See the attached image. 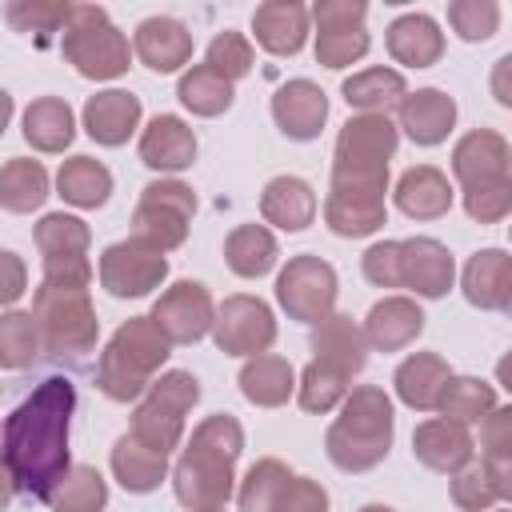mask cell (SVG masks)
<instances>
[{"mask_svg":"<svg viewBox=\"0 0 512 512\" xmlns=\"http://www.w3.org/2000/svg\"><path fill=\"white\" fill-rule=\"evenodd\" d=\"M72 408H76L72 380L48 376L4 416V468L16 492L48 504L52 488L72 468L68 464Z\"/></svg>","mask_w":512,"mask_h":512,"instance_id":"1","label":"cell"},{"mask_svg":"<svg viewBox=\"0 0 512 512\" xmlns=\"http://www.w3.org/2000/svg\"><path fill=\"white\" fill-rule=\"evenodd\" d=\"M240 448H244L240 424L232 416H224V412L208 416L192 432V440H188V448H184V456H180V464L172 472L176 500L184 508H192V512L224 508V500L232 496V480H236L232 468H236Z\"/></svg>","mask_w":512,"mask_h":512,"instance_id":"2","label":"cell"},{"mask_svg":"<svg viewBox=\"0 0 512 512\" xmlns=\"http://www.w3.org/2000/svg\"><path fill=\"white\" fill-rule=\"evenodd\" d=\"M324 448L328 460L344 472L376 468L392 448V400L384 396V388H352L340 420L324 436Z\"/></svg>","mask_w":512,"mask_h":512,"instance_id":"3","label":"cell"},{"mask_svg":"<svg viewBox=\"0 0 512 512\" xmlns=\"http://www.w3.org/2000/svg\"><path fill=\"white\" fill-rule=\"evenodd\" d=\"M392 152H396V128L388 116H352L336 140L332 192L384 200Z\"/></svg>","mask_w":512,"mask_h":512,"instance_id":"4","label":"cell"},{"mask_svg":"<svg viewBox=\"0 0 512 512\" xmlns=\"http://www.w3.org/2000/svg\"><path fill=\"white\" fill-rule=\"evenodd\" d=\"M452 172L464 184V208L480 224H496L512 208L508 140L500 132H468L452 152Z\"/></svg>","mask_w":512,"mask_h":512,"instance_id":"5","label":"cell"},{"mask_svg":"<svg viewBox=\"0 0 512 512\" xmlns=\"http://www.w3.org/2000/svg\"><path fill=\"white\" fill-rule=\"evenodd\" d=\"M168 336L156 328L152 316H132L116 328V336L108 340V348L100 352L96 364V388L108 400H136L148 384L152 372L168 360Z\"/></svg>","mask_w":512,"mask_h":512,"instance_id":"6","label":"cell"},{"mask_svg":"<svg viewBox=\"0 0 512 512\" xmlns=\"http://www.w3.org/2000/svg\"><path fill=\"white\" fill-rule=\"evenodd\" d=\"M60 48L88 80H112L128 68V40L96 4H72L60 28Z\"/></svg>","mask_w":512,"mask_h":512,"instance_id":"7","label":"cell"},{"mask_svg":"<svg viewBox=\"0 0 512 512\" xmlns=\"http://www.w3.org/2000/svg\"><path fill=\"white\" fill-rule=\"evenodd\" d=\"M32 320L40 332L44 352L52 356H84L96 348V312L88 300V288H52L40 284L32 300Z\"/></svg>","mask_w":512,"mask_h":512,"instance_id":"8","label":"cell"},{"mask_svg":"<svg viewBox=\"0 0 512 512\" xmlns=\"http://www.w3.org/2000/svg\"><path fill=\"white\" fill-rule=\"evenodd\" d=\"M200 400V380L192 372H164L148 384V396L132 412V436L156 452H172L184 432V412Z\"/></svg>","mask_w":512,"mask_h":512,"instance_id":"9","label":"cell"},{"mask_svg":"<svg viewBox=\"0 0 512 512\" xmlns=\"http://www.w3.org/2000/svg\"><path fill=\"white\" fill-rule=\"evenodd\" d=\"M192 212H196V196L188 184L156 180L140 192V204L132 212V240H140L156 252H168V248L184 244Z\"/></svg>","mask_w":512,"mask_h":512,"instance_id":"10","label":"cell"},{"mask_svg":"<svg viewBox=\"0 0 512 512\" xmlns=\"http://www.w3.org/2000/svg\"><path fill=\"white\" fill-rule=\"evenodd\" d=\"M276 296L292 320L320 324L336 304V272L320 256H292L276 280Z\"/></svg>","mask_w":512,"mask_h":512,"instance_id":"11","label":"cell"},{"mask_svg":"<svg viewBox=\"0 0 512 512\" xmlns=\"http://www.w3.org/2000/svg\"><path fill=\"white\" fill-rule=\"evenodd\" d=\"M216 348L228 356H260L276 340V320L256 296H228L212 316Z\"/></svg>","mask_w":512,"mask_h":512,"instance_id":"12","label":"cell"},{"mask_svg":"<svg viewBox=\"0 0 512 512\" xmlns=\"http://www.w3.org/2000/svg\"><path fill=\"white\" fill-rule=\"evenodd\" d=\"M364 4L360 0H320L312 8L320 32H316V60L324 68H344L368 52L364 32Z\"/></svg>","mask_w":512,"mask_h":512,"instance_id":"13","label":"cell"},{"mask_svg":"<svg viewBox=\"0 0 512 512\" xmlns=\"http://www.w3.org/2000/svg\"><path fill=\"white\" fill-rule=\"evenodd\" d=\"M164 276H168L164 252L140 240H120L100 256V284L112 296H148L152 288H160Z\"/></svg>","mask_w":512,"mask_h":512,"instance_id":"14","label":"cell"},{"mask_svg":"<svg viewBox=\"0 0 512 512\" xmlns=\"http://www.w3.org/2000/svg\"><path fill=\"white\" fill-rule=\"evenodd\" d=\"M212 316H216V308H212L208 288L204 284H192V280L172 284L156 300V308H152V320L168 336V344H192V340H200L212 328Z\"/></svg>","mask_w":512,"mask_h":512,"instance_id":"15","label":"cell"},{"mask_svg":"<svg viewBox=\"0 0 512 512\" xmlns=\"http://www.w3.org/2000/svg\"><path fill=\"white\" fill-rule=\"evenodd\" d=\"M400 244V284L416 288L420 296H444L452 288V256L440 240L428 236H412V240H396Z\"/></svg>","mask_w":512,"mask_h":512,"instance_id":"16","label":"cell"},{"mask_svg":"<svg viewBox=\"0 0 512 512\" xmlns=\"http://www.w3.org/2000/svg\"><path fill=\"white\" fill-rule=\"evenodd\" d=\"M272 116L288 140H312L324 128L328 116V96L312 80H288L272 96Z\"/></svg>","mask_w":512,"mask_h":512,"instance_id":"17","label":"cell"},{"mask_svg":"<svg viewBox=\"0 0 512 512\" xmlns=\"http://www.w3.org/2000/svg\"><path fill=\"white\" fill-rule=\"evenodd\" d=\"M464 296L476 308L508 312L512 304V256L500 248H484L464 268Z\"/></svg>","mask_w":512,"mask_h":512,"instance_id":"18","label":"cell"},{"mask_svg":"<svg viewBox=\"0 0 512 512\" xmlns=\"http://www.w3.org/2000/svg\"><path fill=\"white\" fill-rule=\"evenodd\" d=\"M412 452L432 472H460L472 460V436L452 420H424L412 436Z\"/></svg>","mask_w":512,"mask_h":512,"instance_id":"19","label":"cell"},{"mask_svg":"<svg viewBox=\"0 0 512 512\" xmlns=\"http://www.w3.org/2000/svg\"><path fill=\"white\" fill-rule=\"evenodd\" d=\"M420 328H424V312L416 308V300H408V296H388V300H380L372 312H368V320H364V340L372 344V348H380V352H400L404 344H412L416 336H420Z\"/></svg>","mask_w":512,"mask_h":512,"instance_id":"20","label":"cell"},{"mask_svg":"<svg viewBox=\"0 0 512 512\" xmlns=\"http://www.w3.org/2000/svg\"><path fill=\"white\" fill-rule=\"evenodd\" d=\"M136 56L152 68V72H176L180 64H188L192 56V36L180 20L172 16H148L136 28Z\"/></svg>","mask_w":512,"mask_h":512,"instance_id":"21","label":"cell"},{"mask_svg":"<svg viewBox=\"0 0 512 512\" xmlns=\"http://www.w3.org/2000/svg\"><path fill=\"white\" fill-rule=\"evenodd\" d=\"M140 160L160 172H180L196 160V136L180 116H156L140 136Z\"/></svg>","mask_w":512,"mask_h":512,"instance_id":"22","label":"cell"},{"mask_svg":"<svg viewBox=\"0 0 512 512\" xmlns=\"http://www.w3.org/2000/svg\"><path fill=\"white\" fill-rule=\"evenodd\" d=\"M312 348H316V360L320 364H332L336 372L352 376L364 368L368 360V340L364 332L352 324V316H340V312H328L316 332H312Z\"/></svg>","mask_w":512,"mask_h":512,"instance_id":"23","label":"cell"},{"mask_svg":"<svg viewBox=\"0 0 512 512\" xmlns=\"http://www.w3.org/2000/svg\"><path fill=\"white\" fill-rule=\"evenodd\" d=\"M252 32L268 52L292 56V52H300V44L308 36V8L296 0H268L256 8Z\"/></svg>","mask_w":512,"mask_h":512,"instance_id":"24","label":"cell"},{"mask_svg":"<svg viewBox=\"0 0 512 512\" xmlns=\"http://www.w3.org/2000/svg\"><path fill=\"white\" fill-rule=\"evenodd\" d=\"M136 124H140V100L132 92L112 88V92H100V96H92L84 104V128H88V136L96 144L116 148V144H124L132 136Z\"/></svg>","mask_w":512,"mask_h":512,"instance_id":"25","label":"cell"},{"mask_svg":"<svg viewBox=\"0 0 512 512\" xmlns=\"http://www.w3.org/2000/svg\"><path fill=\"white\" fill-rule=\"evenodd\" d=\"M388 52H392V60H400L408 68H428V64L440 60L444 36H440V28H436L432 16L408 12V16L392 20V28H388Z\"/></svg>","mask_w":512,"mask_h":512,"instance_id":"26","label":"cell"},{"mask_svg":"<svg viewBox=\"0 0 512 512\" xmlns=\"http://www.w3.org/2000/svg\"><path fill=\"white\" fill-rule=\"evenodd\" d=\"M452 120H456V104L440 88H420L416 96L400 100V128L416 144H440L448 136Z\"/></svg>","mask_w":512,"mask_h":512,"instance_id":"27","label":"cell"},{"mask_svg":"<svg viewBox=\"0 0 512 512\" xmlns=\"http://www.w3.org/2000/svg\"><path fill=\"white\" fill-rule=\"evenodd\" d=\"M396 204L404 216L412 220H436L452 208V192H448V180L440 168L432 164H420V168H408L396 184Z\"/></svg>","mask_w":512,"mask_h":512,"instance_id":"28","label":"cell"},{"mask_svg":"<svg viewBox=\"0 0 512 512\" xmlns=\"http://www.w3.org/2000/svg\"><path fill=\"white\" fill-rule=\"evenodd\" d=\"M260 212H264L268 224H276L284 232H300L316 216V196H312V188L304 180L276 176V180H268V188L260 196Z\"/></svg>","mask_w":512,"mask_h":512,"instance_id":"29","label":"cell"},{"mask_svg":"<svg viewBox=\"0 0 512 512\" xmlns=\"http://www.w3.org/2000/svg\"><path fill=\"white\" fill-rule=\"evenodd\" d=\"M448 376H452V372H448V364H444L436 352H416V356H408V360L396 368V396H400L408 408L428 412V408H436V400H440Z\"/></svg>","mask_w":512,"mask_h":512,"instance_id":"30","label":"cell"},{"mask_svg":"<svg viewBox=\"0 0 512 512\" xmlns=\"http://www.w3.org/2000/svg\"><path fill=\"white\" fill-rule=\"evenodd\" d=\"M112 472H116V480L128 492H152L164 480V472H168V456L148 448V444H140L128 432V436H120L112 444Z\"/></svg>","mask_w":512,"mask_h":512,"instance_id":"31","label":"cell"},{"mask_svg":"<svg viewBox=\"0 0 512 512\" xmlns=\"http://www.w3.org/2000/svg\"><path fill=\"white\" fill-rule=\"evenodd\" d=\"M344 100L348 108H360L364 116H388V108H396L408 92H404V76L392 68H368L344 80Z\"/></svg>","mask_w":512,"mask_h":512,"instance_id":"32","label":"cell"},{"mask_svg":"<svg viewBox=\"0 0 512 512\" xmlns=\"http://www.w3.org/2000/svg\"><path fill=\"white\" fill-rule=\"evenodd\" d=\"M72 108L60 96H40L24 112V140L40 152H64L72 144Z\"/></svg>","mask_w":512,"mask_h":512,"instance_id":"33","label":"cell"},{"mask_svg":"<svg viewBox=\"0 0 512 512\" xmlns=\"http://www.w3.org/2000/svg\"><path fill=\"white\" fill-rule=\"evenodd\" d=\"M292 364L280 360V356H252L244 368H240V392L260 404V408H276L292 396Z\"/></svg>","mask_w":512,"mask_h":512,"instance_id":"34","label":"cell"},{"mask_svg":"<svg viewBox=\"0 0 512 512\" xmlns=\"http://www.w3.org/2000/svg\"><path fill=\"white\" fill-rule=\"evenodd\" d=\"M56 184H60V196L68 204L100 208L108 200V192H112V172L100 160H92V156H72V160H64Z\"/></svg>","mask_w":512,"mask_h":512,"instance_id":"35","label":"cell"},{"mask_svg":"<svg viewBox=\"0 0 512 512\" xmlns=\"http://www.w3.org/2000/svg\"><path fill=\"white\" fill-rule=\"evenodd\" d=\"M224 260H228V268H232L236 276L256 280V276H264V272L276 264V240H272V232L260 228V224H240V228L228 236V244H224Z\"/></svg>","mask_w":512,"mask_h":512,"instance_id":"36","label":"cell"},{"mask_svg":"<svg viewBox=\"0 0 512 512\" xmlns=\"http://www.w3.org/2000/svg\"><path fill=\"white\" fill-rule=\"evenodd\" d=\"M436 408L444 412V420L452 424H476L484 420L492 408H496V392L484 384V380H472V376H448Z\"/></svg>","mask_w":512,"mask_h":512,"instance_id":"37","label":"cell"},{"mask_svg":"<svg viewBox=\"0 0 512 512\" xmlns=\"http://www.w3.org/2000/svg\"><path fill=\"white\" fill-rule=\"evenodd\" d=\"M48 504H52V512H100L108 504V484H104V476L96 468L76 464L52 488Z\"/></svg>","mask_w":512,"mask_h":512,"instance_id":"38","label":"cell"},{"mask_svg":"<svg viewBox=\"0 0 512 512\" xmlns=\"http://www.w3.org/2000/svg\"><path fill=\"white\" fill-rule=\"evenodd\" d=\"M48 196V172L36 160H8L0 168V204L12 212H32Z\"/></svg>","mask_w":512,"mask_h":512,"instance_id":"39","label":"cell"},{"mask_svg":"<svg viewBox=\"0 0 512 512\" xmlns=\"http://www.w3.org/2000/svg\"><path fill=\"white\" fill-rule=\"evenodd\" d=\"M324 220L336 236H368L384 224V200H368V196H344V192H328L324 204Z\"/></svg>","mask_w":512,"mask_h":512,"instance_id":"40","label":"cell"},{"mask_svg":"<svg viewBox=\"0 0 512 512\" xmlns=\"http://www.w3.org/2000/svg\"><path fill=\"white\" fill-rule=\"evenodd\" d=\"M36 248L44 252V260H72L88 252V224L64 212H52L36 224Z\"/></svg>","mask_w":512,"mask_h":512,"instance_id":"41","label":"cell"},{"mask_svg":"<svg viewBox=\"0 0 512 512\" xmlns=\"http://www.w3.org/2000/svg\"><path fill=\"white\" fill-rule=\"evenodd\" d=\"M180 100H184V108H192L196 116H220V112L232 104V84L220 80L212 68L196 64L192 72L180 76Z\"/></svg>","mask_w":512,"mask_h":512,"instance_id":"42","label":"cell"},{"mask_svg":"<svg viewBox=\"0 0 512 512\" xmlns=\"http://www.w3.org/2000/svg\"><path fill=\"white\" fill-rule=\"evenodd\" d=\"M40 352V332L32 312H4L0 316V368H28Z\"/></svg>","mask_w":512,"mask_h":512,"instance_id":"43","label":"cell"},{"mask_svg":"<svg viewBox=\"0 0 512 512\" xmlns=\"http://www.w3.org/2000/svg\"><path fill=\"white\" fill-rule=\"evenodd\" d=\"M68 8H72V4H64V0H16V4H8L4 16H8V24H12L16 32H28V36H36V40L44 44L52 32L64 28Z\"/></svg>","mask_w":512,"mask_h":512,"instance_id":"44","label":"cell"},{"mask_svg":"<svg viewBox=\"0 0 512 512\" xmlns=\"http://www.w3.org/2000/svg\"><path fill=\"white\" fill-rule=\"evenodd\" d=\"M292 480V472L280 460H260L248 468L244 484H240V512H268L276 504V496L284 492V484Z\"/></svg>","mask_w":512,"mask_h":512,"instance_id":"45","label":"cell"},{"mask_svg":"<svg viewBox=\"0 0 512 512\" xmlns=\"http://www.w3.org/2000/svg\"><path fill=\"white\" fill-rule=\"evenodd\" d=\"M344 380H348V376L336 372L332 364L312 360V364L304 368V376H300V408H304V412H332V408L344 400V392H348Z\"/></svg>","mask_w":512,"mask_h":512,"instance_id":"46","label":"cell"},{"mask_svg":"<svg viewBox=\"0 0 512 512\" xmlns=\"http://www.w3.org/2000/svg\"><path fill=\"white\" fill-rule=\"evenodd\" d=\"M204 68H212L220 80H240L252 72V44L240 36V32H220L212 44H208V60Z\"/></svg>","mask_w":512,"mask_h":512,"instance_id":"47","label":"cell"},{"mask_svg":"<svg viewBox=\"0 0 512 512\" xmlns=\"http://www.w3.org/2000/svg\"><path fill=\"white\" fill-rule=\"evenodd\" d=\"M448 24L464 40H488L500 24V8L492 0H452L448 4Z\"/></svg>","mask_w":512,"mask_h":512,"instance_id":"48","label":"cell"},{"mask_svg":"<svg viewBox=\"0 0 512 512\" xmlns=\"http://www.w3.org/2000/svg\"><path fill=\"white\" fill-rule=\"evenodd\" d=\"M452 500L464 512H484V508H492L500 500V492H496V484H492L484 464H464L456 472V480H452Z\"/></svg>","mask_w":512,"mask_h":512,"instance_id":"49","label":"cell"},{"mask_svg":"<svg viewBox=\"0 0 512 512\" xmlns=\"http://www.w3.org/2000/svg\"><path fill=\"white\" fill-rule=\"evenodd\" d=\"M268 512H328V492L308 476H292Z\"/></svg>","mask_w":512,"mask_h":512,"instance_id":"50","label":"cell"},{"mask_svg":"<svg viewBox=\"0 0 512 512\" xmlns=\"http://www.w3.org/2000/svg\"><path fill=\"white\" fill-rule=\"evenodd\" d=\"M364 276L380 288H400V244L384 240L364 252Z\"/></svg>","mask_w":512,"mask_h":512,"instance_id":"51","label":"cell"},{"mask_svg":"<svg viewBox=\"0 0 512 512\" xmlns=\"http://www.w3.org/2000/svg\"><path fill=\"white\" fill-rule=\"evenodd\" d=\"M28 288V272H24V260L16 252H0V304H12L20 300Z\"/></svg>","mask_w":512,"mask_h":512,"instance_id":"52","label":"cell"},{"mask_svg":"<svg viewBox=\"0 0 512 512\" xmlns=\"http://www.w3.org/2000/svg\"><path fill=\"white\" fill-rule=\"evenodd\" d=\"M508 68H512V60L504 56V60L496 64V100H500V104H512V92H508Z\"/></svg>","mask_w":512,"mask_h":512,"instance_id":"53","label":"cell"},{"mask_svg":"<svg viewBox=\"0 0 512 512\" xmlns=\"http://www.w3.org/2000/svg\"><path fill=\"white\" fill-rule=\"evenodd\" d=\"M8 120H12V96L0 88V136H4V128H8Z\"/></svg>","mask_w":512,"mask_h":512,"instance_id":"54","label":"cell"},{"mask_svg":"<svg viewBox=\"0 0 512 512\" xmlns=\"http://www.w3.org/2000/svg\"><path fill=\"white\" fill-rule=\"evenodd\" d=\"M360 512H392V508H384V504H364Z\"/></svg>","mask_w":512,"mask_h":512,"instance_id":"55","label":"cell"},{"mask_svg":"<svg viewBox=\"0 0 512 512\" xmlns=\"http://www.w3.org/2000/svg\"><path fill=\"white\" fill-rule=\"evenodd\" d=\"M0 460H4V428H0Z\"/></svg>","mask_w":512,"mask_h":512,"instance_id":"56","label":"cell"},{"mask_svg":"<svg viewBox=\"0 0 512 512\" xmlns=\"http://www.w3.org/2000/svg\"><path fill=\"white\" fill-rule=\"evenodd\" d=\"M204 512H224V508H204Z\"/></svg>","mask_w":512,"mask_h":512,"instance_id":"57","label":"cell"}]
</instances>
